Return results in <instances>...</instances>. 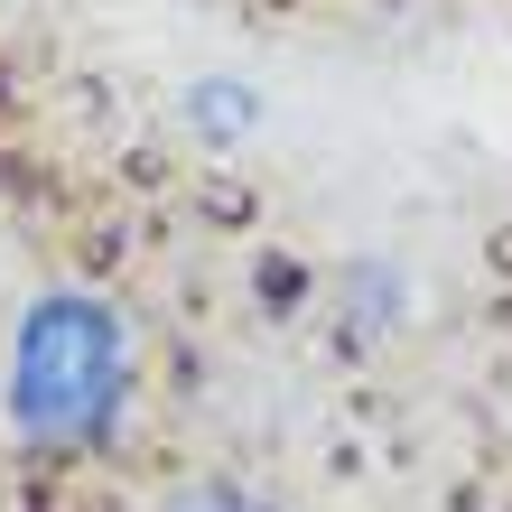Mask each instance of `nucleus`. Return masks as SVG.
<instances>
[{"label":"nucleus","instance_id":"f257e3e1","mask_svg":"<svg viewBox=\"0 0 512 512\" xmlns=\"http://www.w3.org/2000/svg\"><path fill=\"white\" fill-rule=\"evenodd\" d=\"M131 401V326L84 289H47L10 336V429L47 457L112 438Z\"/></svg>","mask_w":512,"mask_h":512},{"label":"nucleus","instance_id":"f03ea898","mask_svg":"<svg viewBox=\"0 0 512 512\" xmlns=\"http://www.w3.org/2000/svg\"><path fill=\"white\" fill-rule=\"evenodd\" d=\"M168 512H270L261 494H243V485H196V494H177Z\"/></svg>","mask_w":512,"mask_h":512}]
</instances>
